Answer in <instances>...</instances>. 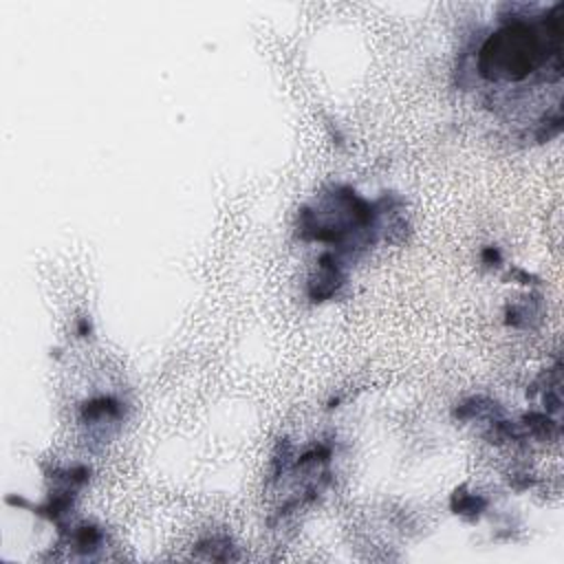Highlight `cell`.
<instances>
[{
    "label": "cell",
    "mask_w": 564,
    "mask_h": 564,
    "mask_svg": "<svg viewBox=\"0 0 564 564\" xmlns=\"http://www.w3.org/2000/svg\"><path fill=\"white\" fill-rule=\"evenodd\" d=\"M540 55L542 42L538 31L516 22L513 26H505L487 40L480 51V70L489 79L505 77L518 82L538 66Z\"/></svg>",
    "instance_id": "6da1fadb"
}]
</instances>
